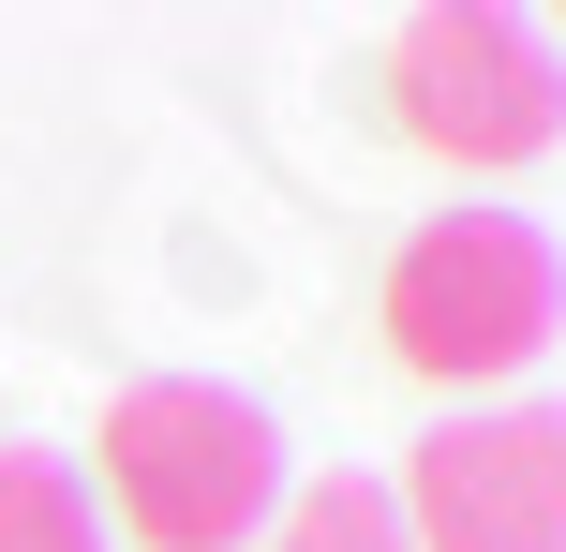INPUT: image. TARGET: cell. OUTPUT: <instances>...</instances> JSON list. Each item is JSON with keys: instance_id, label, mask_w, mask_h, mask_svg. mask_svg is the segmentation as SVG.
Wrapping results in <instances>:
<instances>
[{"instance_id": "obj_3", "label": "cell", "mask_w": 566, "mask_h": 552, "mask_svg": "<svg viewBox=\"0 0 566 552\" xmlns=\"http://www.w3.org/2000/svg\"><path fill=\"white\" fill-rule=\"evenodd\" d=\"M388 105L432 165L492 179V165H537L566 135V45L507 0H432V15L388 30Z\"/></svg>"}, {"instance_id": "obj_1", "label": "cell", "mask_w": 566, "mask_h": 552, "mask_svg": "<svg viewBox=\"0 0 566 552\" xmlns=\"http://www.w3.org/2000/svg\"><path fill=\"white\" fill-rule=\"evenodd\" d=\"M105 464V508L135 552H254L269 508H283V434L254 388H209V374H149L105 404L90 434Z\"/></svg>"}, {"instance_id": "obj_6", "label": "cell", "mask_w": 566, "mask_h": 552, "mask_svg": "<svg viewBox=\"0 0 566 552\" xmlns=\"http://www.w3.org/2000/svg\"><path fill=\"white\" fill-rule=\"evenodd\" d=\"M0 552H105V508L60 448H0Z\"/></svg>"}, {"instance_id": "obj_5", "label": "cell", "mask_w": 566, "mask_h": 552, "mask_svg": "<svg viewBox=\"0 0 566 552\" xmlns=\"http://www.w3.org/2000/svg\"><path fill=\"white\" fill-rule=\"evenodd\" d=\"M269 552H418V538H402V493H388V478L328 464V478H298V493L269 508Z\"/></svg>"}, {"instance_id": "obj_2", "label": "cell", "mask_w": 566, "mask_h": 552, "mask_svg": "<svg viewBox=\"0 0 566 552\" xmlns=\"http://www.w3.org/2000/svg\"><path fill=\"white\" fill-rule=\"evenodd\" d=\"M566 329V254L522 209H432L388 254V358L418 388H507Z\"/></svg>"}, {"instance_id": "obj_4", "label": "cell", "mask_w": 566, "mask_h": 552, "mask_svg": "<svg viewBox=\"0 0 566 552\" xmlns=\"http://www.w3.org/2000/svg\"><path fill=\"white\" fill-rule=\"evenodd\" d=\"M388 493L418 552H566V404H462Z\"/></svg>"}]
</instances>
